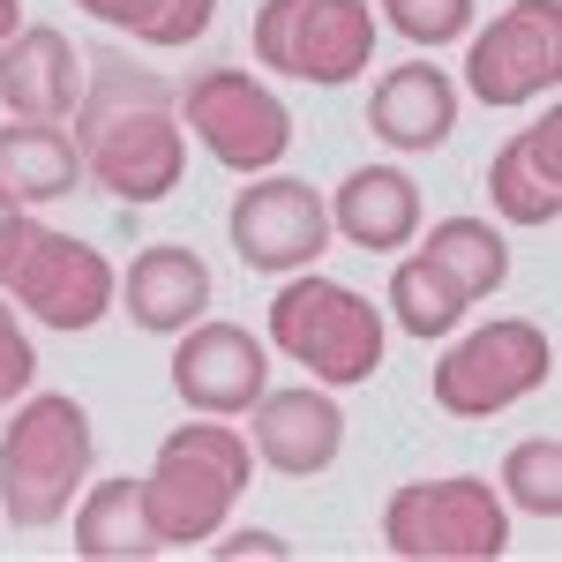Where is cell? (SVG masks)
<instances>
[{
	"instance_id": "obj_18",
	"label": "cell",
	"mask_w": 562,
	"mask_h": 562,
	"mask_svg": "<svg viewBox=\"0 0 562 562\" xmlns=\"http://www.w3.org/2000/svg\"><path fill=\"white\" fill-rule=\"evenodd\" d=\"M330 233L368 256H397L405 240H420V180L397 166H352L330 195Z\"/></svg>"
},
{
	"instance_id": "obj_15",
	"label": "cell",
	"mask_w": 562,
	"mask_h": 562,
	"mask_svg": "<svg viewBox=\"0 0 562 562\" xmlns=\"http://www.w3.org/2000/svg\"><path fill=\"white\" fill-rule=\"evenodd\" d=\"M487 203H495L503 225H525V233L562 217V113L555 105L487 158Z\"/></svg>"
},
{
	"instance_id": "obj_25",
	"label": "cell",
	"mask_w": 562,
	"mask_h": 562,
	"mask_svg": "<svg viewBox=\"0 0 562 562\" xmlns=\"http://www.w3.org/2000/svg\"><path fill=\"white\" fill-rule=\"evenodd\" d=\"M473 15H480V0H383V23L405 45H420V53L458 45L465 31H473Z\"/></svg>"
},
{
	"instance_id": "obj_10",
	"label": "cell",
	"mask_w": 562,
	"mask_h": 562,
	"mask_svg": "<svg viewBox=\"0 0 562 562\" xmlns=\"http://www.w3.org/2000/svg\"><path fill=\"white\" fill-rule=\"evenodd\" d=\"M465 38V90L495 113L532 105L562 83V0H510Z\"/></svg>"
},
{
	"instance_id": "obj_17",
	"label": "cell",
	"mask_w": 562,
	"mask_h": 562,
	"mask_svg": "<svg viewBox=\"0 0 562 562\" xmlns=\"http://www.w3.org/2000/svg\"><path fill=\"white\" fill-rule=\"evenodd\" d=\"M368 128L390 150H442L450 128H458V83L435 60H405V68L375 76V90H368Z\"/></svg>"
},
{
	"instance_id": "obj_24",
	"label": "cell",
	"mask_w": 562,
	"mask_h": 562,
	"mask_svg": "<svg viewBox=\"0 0 562 562\" xmlns=\"http://www.w3.org/2000/svg\"><path fill=\"white\" fill-rule=\"evenodd\" d=\"M503 503L510 510H525V518H540V525H555L562 518V442L555 435H525L518 450L503 458Z\"/></svg>"
},
{
	"instance_id": "obj_9",
	"label": "cell",
	"mask_w": 562,
	"mask_h": 562,
	"mask_svg": "<svg viewBox=\"0 0 562 562\" xmlns=\"http://www.w3.org/2000/svg\"><path fill=\"white\" fill-rule=\"evenodd\" d=\"M180 128L211 150L225 173H278L293 150V113L248 68H195L180 83Z\"/></svg>"
},
{
	"instance_id": "obj_16",
	"label": "cell",
	"mask_w": 562,
	"mask_h": 562,
	"mask_svg": "<svg viewBox=\"0 0 562 562\" xmlns=\"http://www.w3.org/2000/svg\"><path fill=\"white\" fill-rule=\"evenodd\" d=\"M121 315L150 338H180L188 323L211 315V262L195 248H143L121 270Z\"/></svg>"
},
{
	"instance_id": "obj_6",
	"label": "cell",
	"mask_w": 562,
	"mask_h": 562,
	"mask_svg": "<svg viewBox=\"0 0 562 562\" xmlns=\"http://www.w3.org/2000/svg\"><path fill=\"white\" fill-rule=\"evenodd\" d=\"M548 383H555V338L540 323H525V315H495V323H480L465 338H450L428 375L435 405L450 420H495V413L525 405Z\"/></svg>"
},
{
	"instance_id": "obj_2",
	"label": "cell",
	"mask_w": 562,
	"mask_h": 562,
	"mask_svg": "<svg viewBox=\"0 0 562 562\" xmlns=\"http://www.w3.org/2000/svg\"><path fill=\"white\" fill-rule=\"evenodd\" d=\"M256 487V450L233 420H180L166 442H158V465L143 473V503H150V525L166 548H211L233 503Z\"/></svg>"
},
{
	"instance_id": "obj_27",
	"label": "cell",
	"mask_w": 562,
	"mask_h": 562,
	"mask_svg": "<svg viewBox=\"0 0 562 562\" xmlns=\"http://www.w3.org/2000/svg\"><path fill=\"white\" fill-rule=\"evenodd\" d=\"M211 555H217V562H285L293 548H285L278 532H217Z\"/></svg>"
},
{
	"instance_id": "obj_23",
	"label": "cell",
	"mask_w": 562,
	"mask_h": 562,
	"mask_svg": "<svg viewBox=\"0 0 562 562\" xmlns=\"http://www.w3.org/2000/svg\"><path fill=\"white\" fill-rule=\"evenodd\" d=\"M390 323H397L405 338H420V346H442V338H458L465 301L450 293V278H435L420 256H405L390 270Z\"/></svg>"
},
{
	"instance_id": "obj_5",
	"label": "cell",
	"mask_w": 562,
	"mask_h": 562,
	"mask_svg": "<svg viewBox=\"0 0 562 562\" xmlns=\"http://www.w3.org/2000/svg\"><path fill=\"white\" fill-rule=\"evenodd\" d=\"M270 346L285 360H301L315 383L352 390L375 383V368L390 352V323L368 293H352L338 278H315V270H293L270 293Z\"/></svg>"
},
{
	"instance_id": "obj_21",
	"label": "cell",
	"mask_w": 562,
	"mask_h": 562,
	"mask_svg": "<svg viewBox=\"0 0 562 562\" xmlns=\"http://www.w3.org/2000/svg\"><path fill=\"white\" fill-rule=\"evenodd\" d=\"M420 262H428L435 278H450V293L465 307L495 301V293L510 285V240H503V225H487V217H435L428 240H420Z\"/></svg>"
},
{
	"instance_id": "obj_22",
	"label": "cell",
	"mask_w": 562,
	"mask_h": 562,
	"mask_svg": "<svg viewBox=\"0 0 562 562\" xmlns=\"http://www.w3.org/2000/svg\"><path fill=\"white\" fill-rule=\"evenodd\" d=\"M83 15H98L105 31H121V38L150 45V53H180V45H195L211 31L217 0H76Z\"/></svg>"
},
{
	"instance_id": "obj_29",
	"label": "cell",
	"mask_w": 562,
	"mask_h": 562,
	"mask_svg": "<svg viewBox=\"0 0 562 562\" xmlns=\"http://www.w3.org/2000/svg\"><path fill=\"white\" fill-rule=\"evenodd\" d=\"M8 211H15V195H8V188H0V217H8Z\"/></svg>"
},
{
	"instance_id": "obj_7",
	"label": "cell",
	"mask_w": 562,
	"mask_h": 562,
	"mask_svg": "<svg viewBox=\"0 0 562 562\" xmlns=\"http://www.w3.org/2000/svg\"><path fill=\"white\" fill-rule=\"evenodd\" d=\"M383 548L397 562H495L510 548V503L473 473L405 480L383 503Z\"/></svg>"
},
{
	"instance_id": "obj_8",
	"label": "cell",
	"mask_w": 562,
	"mask_h": 562,
	"mask_svg": "<svg viewBox=\"0 0 562 562\" xmlns=\"http://www.w3.org/2000/svg\"><path fill=\"white\" fill-rule=\"evenodd\" d=\"M248 45L270 76L346 90L375 60V8L368 0H262Z\"/></svg>"
},
{
	"instance_id": "obj_3",
	"label": "cell",
	"mask_w": 562,
	"mask_h": 562,
	"mask_svg": "<svg viewBox=\"0 0 562 562\" xmlns=\"http://www.w3.org/2000/svg\"><path fill=\"white\" fill-rule=\"evenodd\" d=\"M90 465H98V428L68 390H23L15 420L0 428V518L45 532L76 510Z\"/></svg>"
},
{
	"instance_id": "obj_11",
	"label": "cell",
	"mask_w": 562,
	"mask_h": 562,
	"mask_svg": "<svg viewBox=\"0 0 562 562\" xmlns=\"http://www.w3.org/2000/svg\"><path fill=\"white\" fill-rule=\"evenodd\" d=\"M233 256L262 270V278H293L307 262L323 256L338 233H330V203L307 188V180H285V173H256L240 195H233Z\"/></svg>"
},
{
	"instance_id": "obj_13",
	"label": "cell",
	"mask_w": 562,
	"mask_h": 562,
	"mask_svg": "<svg viewBox=\"0 0 562 562\" xmlns=\"http://www.w3.org/2000/svg\"><path fill=\"white\" fill-rule=\"evenodd\" d=\"M248 450H256V465L285 480H315L338 465V450H346V413H338V397L330 390H262L256 405H248Z\"/></svg>"
},
{
	"instance_id": "obj_26",
	"label": "cell",
	"mask_w": 562,
	"mask_h": 562,
	"mask_svg": "<svg viewBox=\"0 0 562 562\" xmlns=\"http://www.w3.org/2000/svg\"><path fill=\"white\" fill-rule=\"evenodd\" d=\"M31 375H38V352H31V338H23L15 307L0 301V405H15V397L31 390Z\"/></svg>"
},
{
	"instance_id": "obj_28",
	"label": "cell",
	"mask_w": 562,
	"mask_h": 562,
	"mask_svg": "<svg viewBox=\"0 0 562 562\" xmlns=\"http://www.w3.org/2000/svg\"><path fill=\"white\" fill-rule=\"evenodd\" d=\"M15 31H23V0H0V45L15 38Z\"/></svg>"
},
{
	"instance_id": "obj_12",
	"label": "cell",
	"mask_w": 562,
	"mask_h": 562,
	"mask_svg": "<svg viewBox=\"0 0 562 562\" xmlns=\"http://www.w3.org/2000/svg\"><path fill=\"white\" fill-rule=\"evenodd\" d=\"M173 390L188 413H217V420H240L270 390V352H262L256 330L240 323H188L173 346Z\"/></svg>"
},
{
	"instance_id": "obj_19",
	"label": "cell",
	"mask_w": 562,
	"mask_h": 562,
	"mask_svg": "<svg viewBox=\"0 0 562 562\" xmlns=\"http://www.w3.org/2000/svg\"><path fill=\"white\" fill-rule=\"evenodd\" d=\"M76 555L83 562H150L166 555V540H158V525H150V503H143V480L121 473V480H98L76 495Z\"/></svg>"
},
{
	"instance_id": "obj_1",
	"label": "cell",
	"mask_w": 562,
	"mask_h": 562,
	"mask_svg": "<svg viewBox=\"0 0 562 562\" xmlns=\"http://www.w3.org/2000/svg\"><path fill=\"white\" fill-rule=\"evenodd\" d=\"M180 90L135 60H105L83 76V105H76V150H83V173L128 203L150 211L166 203L180 180H188V128H180Z\"/></svg>"
},
{
	"instance_id": "obj_20",
	"label": "cell",
	"mask_w": 562,
	"mask_h": 562,
	"mask_svg": "<svg viewBox=\"0 0 562 562\" xmlns=\"http://www.w3.org/2000/svg\"><path fill=\"white\" fill-rule=\"evenodd\" d=\"M83 180H90L83 150H76V135L60 128V121H8V128H0V188H8L23 211L76 195Z\"/></svg>"
},
{
	"instance_id": "obj_14",
	"label": "cell",
	"mask_w": 562,
	"mask_h": 562,
	"mask_svg": "<svg viewBox=\"0 0 562 562\" xmlns=\"http://www.w3.org/2000/svg\"><path fill=\"white\" fill-rule=\"evenodd\" d=\"M83 76H90V53L53 23H23L0 45V105L15 121H76Z\"/></svg>"
},
{
	"instance_id": "obj_4",
	"label": "cell",
	"mask_w": 562,
	"mask_h": 562,
	"mask_svg": "<svg viewBox=\"0 0 562 562\" xmlns=\"http://www.w3.org/2000/svg\"><path fill=\"white\" fill-rule=\"evenodd\" d=\"M0 293L45 330H98L121 301V278L90 240H68L15 203L0 217Z\"/></svg>"
}]
</instances>
